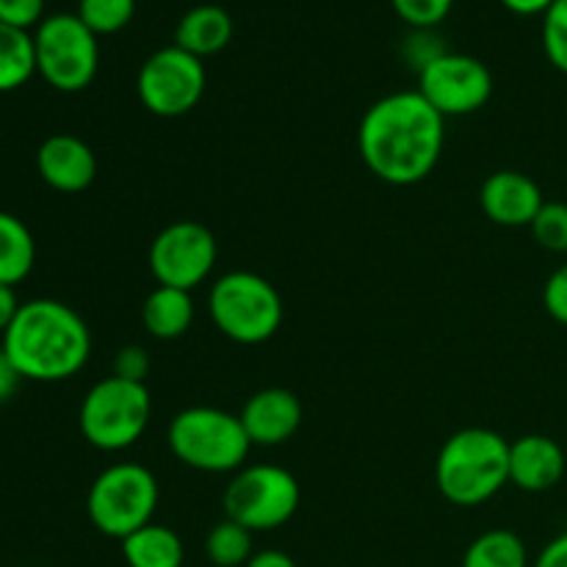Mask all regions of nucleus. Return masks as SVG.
<instances>
[{"mask_svg": "<svg viewBox=\"0 0 567 567\" xmlns=\"http://www.w3.org/2000/svg\"><path fill=\"white\" fill-rule=\"evenodd\" d=\"M153 419V396L144 382L111 374L94 382L81 402L78 426L89 446L100 452H125L147 432Z\"/></svg>", "mask_w": 567, "mask_h": 567, "instance_id": "6", "label": "nucleus"}, {"mask_svg": "<svg viewBox=\"0 0 567 567\" xmlns=\"http://www.w3.org/2000/svg\"><path fill=\"white\" fill-rule=\"evenodd\" d=\"M543 50L546 59L567 75V0H554L543 14Z\"/></svg>", "mask_w": 567, "mask_h": 567, "instance_id": "26", "label": "nucleus"}, {"mask_svg": "<svg viewBox=\"0 0 567 567\" xmlns=\"http://www.w3.org/2000/svg\"><path fill=\"white\" fill-rule=\"evenodd\" d=\"M419 92L437 114L468 116L491 100L493 75L485 61L446 50L419 72Z\"/></svg>", "mask_w": 567, "mask_h": 567, "instance_id": "12", "label": "nucleus"}, {"mask_svg": "<svg viewBox=\"0 0 567 567\" xmlns=\"http://www.w3.org/2000/svg\"><path fill=\"white\" fill-rule=\"evenodd\" d=\"M543 305H546L548 316L559 324L567 327V264L559 266L543 288Z\"/></svg>", "mask_w": 567, "mask_h": 567, "instance_id": "30", "label": "nucleus"}, {"mask_svg": "<svg viewBox=\"0 0 567 567\" xmlns=\"http://www.w3.org/2000/svg\"><path fill=\"white\" fill-rule=\"evenodd\" d=\"M44 0H0V22L31 31L42 22Z\"/></svg>", "mask_w": 567, "mask_h": 567, "instance_id": "28", "label": "nucleus"}, {"mask_svg": "<svg viewBox=\"0 0 567 567\" xmlns=\"http://www.w3.org/2000/svg\"><path fill=\"white\" fill-rule=\"evenodd\" d=\"M39 177L61 194L86 192L97 177V158L83 138L72 133H53L37 150Z\"/></svg>", "mask_w": 567, "mask_h": 567, "instance_id": "14", "label": "nucleus"}, {"mask_svg": "<svg viewBox=\"0 0 567 567\" xmlns=\"http://www.w3.org/2000/svg\"><path fill=\"white\" fill-rule=\"evenodd\" d=\"M391 6L413 31H432L446 20L454 0H391Z\"/></svg>", "mask_w": 567, "mask_h": 567, "instance_id": "27", "label": "nucleus"}, {"mask_svg": "<svg viewBox=\"0 0 567 567\" xmlns=\"http://www.w3.org/2000/svg\"><path fill=\"white\" fill-rule=\"evenodd\" d=\"M435 485L457 507H480L509 485V441L485 426L460 430L443 443Z\"/></svg>", "mask_w": 567, "mask_h": 567, "instance_id": "3", "label": "nucleus"}, {"mask_svg": "<svg viewBox=\"0 0 567 567\" xmlns=\"http://www.w3.org/2000/svg\"><path fill=\"white\" fill-rule=\"evenodd\" d=\"M78 17L97 37H111L131 25L136 0H78Z\"/></svg>", "mask_w": 567, "mask_h": 567, "instance_id": "24", "label": "nucleus"}, {"mask_svg": "<svg viewBox=\"0 0 567 567\" xmlns=\"http://www.w3.org/2000/svg\"><path fill=\"white\" fill-rule=\"evenodd\" d=\"M122 559L127 567H183L186 548L175 529L153 520L122 540Z\"/></svg>", "mask_w": 567, "mask_h": 567, "instance_id": "19", "label": "nucleus"}, {"mask_svg": "<svg viewBox=\"0 0 567 567\" xmlns=\"http://www.w3.org/2000/svg\"><path fill=\"white\" fill-rule=\"evenodd\" d=\"M37 72L55 92H83L100 66L97 33L89 31L78 14L44 17L33 31Z\"/></svg>", "mask_w": 567, "mask_h": 567, "instance_id": "9", "label": "nucleus"}, {"mask_svg": "<svg viewBox=\"0 0 567 567\" xmlns=\"http://www.w3.org/2000/svg\"><path fill=\"white\" fill-rule=\"evenodd\" d=\"M532 236L543 249L567 255V203H546L532 221Z\"/></svg>", "mask_w": 567, "mask_h": 567, "instance_id": "25", "label": "nucleus"}, {"mask_svg": "<svg viewBox=\"0 0 567 567\" xmlns=\"http://www.w3.org/2000/svg\"><path fill=\"white\" fill-rule=\"evenodd\" d=\"M238 419L252 446H282L302 426V402L288 388H264L247 399Z\"/></svg>", "mask_w": 567, "mask_h": 567, "instance_id": "13", "label": "nucleus"}, {"mask_svg": "<svg viewBox=\"0 0 567 567\" xmlns=\"http://www.w3.org/2000/svg\"><path fill=\"white\" fill-rule=\"evenodd\" d=\"M20 382H22L20 371L14 369V363L9 360V354L0 349V404L9 402V399L14 396L17 388H20Z\"/></svg>", "mask_w": 567, "mask_h": 567, "instance_id": "32", "label": "nucleus"}, {"mask_svg": "<svg viewBox=\"0 0 567 567\" xmlns=\"http://www.w3.org/2000/svg\"><path fill=\"white\" fill-rule=\"evenodd\" d=\"M37 75L33 33L0 22V92H14Z\"/></svg>", "mask_w": 567, "mask_h": 567, "instance_id": "21", "label": "nucleus"}, {"mask_svg": "<svg viewBox=\"0 0 567 567\" xmlns=\"http://www.w3.org/2000/svg\"><path fill=\"white\" fill-rule=\"evenodd\" d=\"M3 349L22 380L64 382L75 377L92 354V332L83 316L59 299H31L20 305Z\"/></svg>", "mask_w": 567, "mask_h": 567, "instance_id": "2", "label": "nucleus"}, {"mask_svg": "<svg viewBox=\"0 0 567 567\" xmlns=\"http://www.w3.org/2000/svg\"><path fill=\"white\" fill-rule=\"evenodd\" d=\"M150 360L147 349L144 347H122L120 354L114 360V374L122 377V380L131 382H144L147 385V374H150Z\"/></svg>", "mask_w": 567, "mask_h": 567, "instance_id": "29", "label": "nucleus"}, {"mask_svg": "<svg viewBox=\"0 0 567 567\" xmlns=\"http://www.w3.org/2000/svg\"><path fill=\"white\" fill-rule=\"evenodd\" d=\"M37 264V241L25 221L0 210V282L17 286L25 280Z\"/></svg>", "mask_w": 567, "mask_h": 567, "instance_id": "20", "label": "nucleus"}, {"mask_svg": "<svg viewBox=\"0 0 567 567\" xmlns=\"http://www.w3.org/2000/svg\"><path fill=\"white\" fill-rule=\"evenodd\" d=\"M482 210L493 225L532 227L540 208L546 205L540 186L529 175L515 169L493 172L480 192Z\"/></svg>", "mask_w": 567, "mask_h": 567, "instance_id": "15", "label": "nucleus"}, {"mask_svg": "<svg viewBox=\"0 0 567 567\" xmlns=\"http://www.w3.org/2000/svg\"><path fill=\"white\" fill-rule=\"evenodd\" d=\"M166 443L186 468L203 474H236L252 449L238 415L205 404L181 410L166 430Z\"/></svg>", "mask_w": 567, "mask_h": 567, "instance_id": "4", "label": "nucleus"}, {"mask_svg": "<svg viewBox=\"0 0 567 567\" xmlns=\"http://www.w3.org/2000/svg\"><path fill=\"white\" fill-rule=\"evenodd\" d=\"M208 75L197 55L186 53L177 44L161 48L142 64L136 78V92L144 109L164 120L186 116L203 100Z\"/></svg>", "mask_w": 567, "mask_h": 567, "instance_id": "10", "label": "nucleus"}, {"mask_svg": "<svg viewBox=\"0 0 567 567\" xmlns=\"http://www.w3.org/2000/svg\"><path fill=\"white\" fill-rule=\"evenodd\" d=\"M463 567H532L526 543L509 529L482 532L468 546Z\"/></svg>", "mask_w": 567, "mask_h": 567, "instance_id": "22", "label": "nucleus"}, {"mask_svg": "<svg viewBox=\"0 0 567 567\" xmlns=\"http://www.w3.org/2000/svg\"><path fill=\"white\" fill-rule=\"evenodd\" d=\"M446 144V116L421 92H393L360 120V158L371 175L391 186H415L432 175Z\"/></svg>", "mask_w": 567, "mask_h": 567, "instance_id": "1", "label": "nucleus"}, {"mask_svg": "<svg viewBox=\"0 0 567 567\" xmlns=\"http://www.w3.org/2000/svg\"><path fill=\"white\" fill-rule=\"evenodd\" d=\"M233 39V17L221 6L203 3L181 17L175 31V44L197 59L221 53Z\"/></svg>", "mask_w": 567, "mask_h": 567, "instance_id": "17", "label": "nucleus"}, {"mask_svg": "<svg viewBox=\"0 0 567 567\" xmlns=\"http://www.w3.org/2000/svg\"><path fill=\"white\" fill-rule=\"evenodd\" d=\"M208 316L216 330L241 347H258L282 327V297L266 277L255 271H227L214 280Z\"/></svg>", "mask_w": 567, "mask_h": 567, "instance_id": "5", "label": "nucleus"}, {"mask_svg": "<svg viewBox=\"0 0 567 567\" xmlns=\"http://www.w3.org/2000/svg\"><path fill=\"white\" fill-rule=\"evenodd\" d=\"M532 567H567V532L554 537V540L537 554Z\"/></svg>", "mask_w": 567, "mask_h": 567, "instance_id": "31", "label": "nucleus"}, {"mask_svg": "<svg viewBox=\"0 0 567 567\" xmlns=\"http://www.w3.org/2000/svg\"><path fill=\"white\" fill-rule=\"evenodd\" d=\"M219 260L214 233L192 219L166 225L150 244V271L158 286L194 291L203 286Z\"/></svg>", "mask_w": 567, "mask_h": 567, "instance_id": "11", "label": "nucleus"}, {"mask_svg": "<svg viewBox=\"0 0 567 567\" xmlns=\"http://www.w3.org/2000/svg\"><path fill=\"white\" fill-rule=\"evenodd\" d=\"M158 480L142 463L109 465L92 482L86 513L94 529L114 540H125L142 526L153 524L158 509Z\"/></svg>", "mask_w": 567, "mask_h": 567, "instance_id": "7", "label": "nucleus"}, {"mask_svg": "<svg viewBox=\"0 0 567 567\" xmlns=\"http://www.w3.org/2000/svg\"><path fill=\"white\" fill-rule=\"evenodd\" d=\"M20 299H17L14 286H3L0 282V332H6L14 321V316L20 313Z\"/></svg>", "mask_w": 567, "mask_h": 567, "instance_id": "33", "label": "nucleus"}, {"mask_svg": "<svg viewBox=\"0 0 567 567\" xmlns=\"http://www.w3.org/2000/svg\"><path fill=\"white\" fill-rule=\"evenodd\" d=\"M567 460L548 435H524L509 443V485L524 493H546L563 482Z\"/></svg>", "mask_w": 567, "mask_h": 567, "instance_id": "16", "label": "nucleus"}, {"mask_svg": "<svg viewBox=\"0 0 567 567\" xmlns=\"http://www.w3.org/2000/svg\"><path fill=\"white\" fill-rule=\"evenodd\" d=\"M513 14L520 17H535V14H546L548 9L554 6V0H502Z\"/></svg>", "mask_w": 567, "mask_h": 567, "instance_id": "35", "label": "nucleus"}, {"mask_svg": "<svg viewBox=\"0 0 567 567\" xmlns=\"http://www.w3.org/2000/svg\"><path fill=\"white\" fill-rule=\"evenodd\" d=\"M142 324L155 341H175L183 338L194 324L192 291L158 286L147 293L142 305Z\"/></svg>", "mask_w": 567, "mask_h": 567, "instance_id": "18", "label": "nucleus"}, {"mask_svg": "<svg viewBox=\"0 0 567 567\" xmlns=\"http://www.w3.org/2000/svg\"><path fill=\"white\" fill-rule=\"evenodd\" d=\"M205 554L216 567H247L255 557L252 532L230 518L219 520L205 537Z\"/></svg>", "mask_w": 567, "mask_h": 567, "instance_id": "23", "label": "nucleus"}, {"mask_svg": "<svg viewBox=\"0 0 567 567\" xmlns=\"http://www.w3.org/2000/svg\"><path fill=\"white\" fill-rule=\"evenodd\" d=\"M247 567H297V563L286 551L266 548V551H255V557L249 559Z\"/></svg>", "mask_w": 567, "mask_h": 567, "instance_id": "34", "label": "nucleus"}, {"mask_svg": "<svg viewBox=\"0 0 567 567\" xmlns=\"http://www.w3.org/2000/svg\"><path fill=\"white\" fill-rule=\"evenodd\" d=\"M299 502L302 491L297 476L269 463L244 465L225 491L227 518L241 524L252 535L286 526L297 515Z\"/></svg>", "mask_w": 567, "mask_h": 567, "instance_id": "8", "label": "nucleus"}]
</instances>
